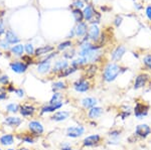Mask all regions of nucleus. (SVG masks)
Returning a JSON list of instances; mask_svg holds the SVG:
<instances>
[{
  "instance_id": "13",
  "label": "nucleus",
  "mask_w": 151,
  "mask_h": 150,
  "mask_svg": "<svg viewBox=\"0 0 151 150\" xmlns=\"http://www.w3.org/2000/svg\"><path fill=\"white\" fill-rule=\"evenodd\" d=\"M15 138L16 141H18L19 143H24L27 145H33L36 143L37 141V138L33 136L32 134H30L27 130H24V131H19V132H15Z\"/></svg>"
},
{
  "instance_id": "11",
  "label": "nucleus",
  "mask_w": 151,
  "mask_h": 150,
  "mask_svg": "<svg viewBox=\"0 0 151 150\" xmlns=\"http://www.w3.org/2000/svg\"><path fill=\"white\" fill-rule=\"evenodd\" d=\"M150 75L146 72H142L140 74H138L135 77L132 84V88L135 91H139L141 89H144L146 86L148 85V83L150 82Z\"/></svg>"
},
{
  "instance_id": "19",
  "label": "nucleus",
  "mask_w": 151,
  "mask_h": 150,
  "mask_svg": "<svg viewBox=\"0 0 151 150\" xmlns=\"http://www.w3.org/2000/svg\"><path fill=\"white\" fill-rule=\"evenodd\" d=\"M105 113V108L102 106H95L92 109L87 111L86 116L88 118V120H92V121H98Z\"/></svg>"
},
{
  "instance_id": "56",
  "label": "nucleus",
  "mask_w": 151,
  "mask_h": 150,
  "mask_svg": "<svg viewBox=\"0 0 151 150\" xmlns=\"http://www.w3.org/2000/svg\"><path fill=\"white\" fill-rule=\"evenodd\" d=\"M85 1H87V2H88V1H90V0H85Z\"/></svg>"
},
{
  "instance_id": "47",
  "label": "nucleus",
  "mask_w": 151,
  "mask_h": 150,
  "mask_svg": "<svg viewBox=\"0 0 151 150\" xmlns=\"http://www.w3.org/2000/svg\"><path fill=\"white\" fill-rule=\"evenodd\" d=\"M145 14H146V17L148 18V20L151 22V5H147L145 8Z\"/></svg>"
},
{
  "instance_id": "21",
  "label": "nucleus",
  "mask_w": 151,
  "mask_h": 150,
  "mask_svg": "<svg viewBox=\"0 0 151 150\" xmlns=\"http://www.w3.org/2000/svg\"><path fill=\"white\" fill-rule=\"evenodd\" d=\"M52 62L50 60H38L36 62V72L40 75L45 76L52 72Z\"/></svg>"
},
{
  "instance_id": "54",
  "label": "nucleus",
  "mask_w": 151,
  "mask_h": 150,
  "mask_svg": "<svg viewBox=\"0 0 151 150\" xmlns=\"http://www.w3.org/2000/svg\"><path fill=\"white\" fill-rule=\"evenodd\" d=\"M1 133H2V124L0 123V135H1Z\"/></svg>"
},
{
  "instance_id": "7",
  "label": "nucleus",
  "mask_w": 151,
  "mask_h": 150,
  "mask_svg": "<svg viewBox=\"0 0 151 150\" xmlns=\"http://www.w3.org/2000/svg\"><path fill=\"white\" fill-rule=\"evenodd\" d=\"M64 106L65 102H50V101H48L38 108V116L42 117L45 115H52L57 111L60 110Z\"/></svg>"
},
{
  "instance_id": "36",
  "label": "nucleus",
  "mask_w": 151,
  "mask_h": 150,
  "mask_svg": "<svg viewBox=\"0 0 151 150\" xmlns=\"http://www.w3.org/2000/svg\"><path fill=\"white\" fill-rule=\"evenodd\" d=\"M142 65L146 71L151 72V54H146L143 55Z\"/></svg>"
},
{
  "instance_id": "15",
  "label": "nucleus",
  "mask_w": 151,
  "mask_h": 150,
  "mask_svg": "<svg viewBox=\"0 0 151 150\" xmlns=\"http://www.w3.org/2000/svg\"><path fill=\"white\" fill-rule=\"evenodd\" d=\"M126 47L124 44H119L117 45L111 50L110 52V57H111V60L114 62H121L123 59V57L126 54Z\"/></svg>"
},
{
  "instance_id": "29",
  "label": "nucleus",
  "mask_w": 151,
  "mask_h": 150,
  "mask_svg": "<svg viewBox=\"0 0 151 150\" xmlns=\"http://www.w3.org/2000/svg\"><path fill=\"white\" fill-rule=\"evenodd\" d=\"M83 13H84V19H86L87 21L91 22L95 16L96 10H95L94 6L92 5V4H88L87 6H85L84 10H83Z\"/></svg>"
},
{
  "instance_id": "58",
  "label": "nucleus",
  "mask_w": 151,
  "mask_h": 150,
  "mask_svg": "<svg viewBox=\"0 0 151 150\" xmlns=\"http://www.w3.org/2000/svg\"><path fill=\"white\" fill-rule=\"evenodd\" d=\"M0 115H1V110H0Z\"/></svg>"
},
{
  "instance_id": "25",
  "label": "nucleus",
  "mask_w": 151,
  "mask_h": 150,
  "mask_svg": "<svg viewBox=\"0 0 151 150\" xmlns=\"http://www.w3.org/2000/svg\"><path fill=\"white\" fill-rule=\"evenodd\" d=\"M133 115V107H131L130 105H122L119 107V112H118V118L120 120H126L128 119L130 116Z\"/></svg>"
},
{
  "instance_id": "46",
  "label": "nucleus",
  "mask_w": 151,
  "mask_h": 150,
  "mask_svg": "<svg viewBox=\"0 0 151 150\" xmlns=\"http://www.w3.org/2000/svg\"><path fill=\"white\" fill-rule=\"evenodd\" d=\"M76 8H85V4H84V1L83 0H75L74 3H73Z\"/></svg>"
},
{
  "instance_id": "49",
  "label": "nucleus",
  "mask_w": 151,
  "mask_h": 150,
  "mask_svg": "<svg viewBox=\"0 0 151 150\" xmlns=\"http://www.w3.org/2000/svg\"><path fill=\"white\" fill-rule=\"evenodd\" d=\"M88 124L91 125V127H97V125H98V123H97V121L88 120Z\"/></svg>"
},
{
  "instance_id": "30",
  "label": "nucleus",
  "mask_w": 151,
  "mask_h": 150,
  "mask_svg": "<svg viewBox=\"0 0 151 150\" xmlns=\"http://www.w3.org/2000/svg\"><path fill=\"white\" fill-rule=\"evenodd\" d=\"M4 39H5L9 44H17V43H19V42H20V39H19V37L16 35V33H14L13 31L10 29H8L6 31L5 38H4Z\"/></svg>"
},
{
  "instance_id": "35",
  "label": "nucleus",
  "mask_w": 151,
  "mask_h": 150,
  "mask_svg": "<svg viewBox=\"0 0 151 150\" xmlns=\"http://www.w3.org/2000/svg\"><path fill=\"white\" fill-rule=\"evenodd\" d=\"M65 96L62 92H55L52 93V97H50V102H65Z\"/></svg>"
},
{
  "instance_id": "27",
  "label": "nucleus",
  "mask_w": 151,
  "mask_h": 150,
  "mask_svg": "<svg viewBox=\"0 0 151 150\" xmlns=\"http://www.w3.org/2000/svg\"><path fill=\"white\" fill-rule=\"evenodd\" d=\"M88 28H89V26H88V24L86 22H84V21L80 23H77L76 27L74 28L76 36H78V37H80V38L84 37L88 33Z\"/></svg>"
},
{
  "instance_id": "48",
  "label": "nucleus",
  "mask_w": 151,
  "mask_h": 150,
  "mask_svg": "<svg viewBox=\"0 0 151 150\" xmlns=\"http://www.w3.org/2000/svg\"><path fill=\"white\" fill-rule=\"evenodd\" d=\"M4 32H5V26L2 21H0V35H2Z\"/></svg>"
},
{
  "instance_id": "33",
  "label": "nucleus",
  "mask_w": 151,
  "mask_h": 150,
  "mask_svg": "<svg viewBox=\"0 0 151 150\" xmlns=\"http://www.w3.org/2000/svg\"><path fill=\"white\" fill-rule=\"evenodd\" d=\"M73 45H74V42H72V40L68 39V40H65V42L58 43V45L57 47V50L58 52H64L65 50H69V48L73 47Z\"/></svg>"
},
{
  "instance_id": "1",
  "label": "nucleus",
  "mask_w": 151,
  "mask_h": 150,
  "mask_svg": "<svg viewBox=\"0 0 151 150\" xmlns=\"http://www.w3.org/2000/svg\"><path fill=\"white\" fill-rule=\"evenodd\" d=\"M126 70H127L126 67H123L118 62H106L105 66L103 67V70H102V74H101L102 81L106 84L113 83V82H115L119 78V76L121 74L126 72Z\"/></svg>"
},
{
  "instance_id": "4",
  "label": "nucleus",
  "mask_w": 151,
  "mask_h": 150,
  "mask_svg": "<svg viewBox=\"0 0 151 150\" xmlns=\"http://www.w3.org/2000/svg\"><path fill=\"white\" fill-rule=\"evenodd\" d=\"M18 114L23 119H33L36 115H38V108L37 106L30 102L20 103V109H19Z\"/></svg>"
},
{
  "instance_id": "18",
  "label": "nucleus",
  "mask_w": 151,
  "mask_h": 150,
  "mask_svg": "<svg viewBox=\"0 0 151 150\" xmlns=\"http://www.w3.org/2000/svg\"><path fill=\"white\" fill-rule=\"evenodd\" d=\"M100 70V67L98 64H89L83 69V77L86 79L92 81L95 77L97 76Z\"/></svg>"
},
{
  "instance_id": "8",
  "label": "nucleus",
  "mask_w": 151,
  "mask_h": 150,
  "mask_svg": "<svg viewBox=\"0 0 151 150\" xmlns=\"http://www.w3.org/2000/svg\"><path fill=\"white\" fill-rule=\"evenodd\" d=\"M3 126H5L9 129H11L12 131L19 129L23 124V118H21L19 115H9L7 114L3 117L2 119V123Z\"/></svg>"
},
{
  "instance_id": "37",
  "label": "nucleus",
  "mask_w": 151,
  "mask_h": 150,
  "mask_svg": "<svg viewBox=\"0 0 151 150\" xmlns=\"http://www.w3.org/2000/svg\"><path fill=\"white\" fill-rule=\"evenodd\" d=\"M73 16H74L75 20L77 23L83 22V19H84V13L80 8H74L73 9Z\"/></svg>"
},
{
  "instance_id": "57",
  "label": "nucleus",
  "mask_w": 151,
  "mask_h": 150,
  "mask_svg": "<svg viewBox=\"0 0 151 150\" xmlns=\"http://www.w3.org/2000/svg\"><path fill=\"white\" fill-rule=\"evenodd\" d=\"M2 55V52H0V55Z\"/></svg>"
},
{
  "instance_id": "28",
  "label": "nucleus",
  "mask_w": 151,
  "mask_h": 150,
  "mask_svg": "<svg viewBox=\"0 0 151 150\" xmlns=\"http://www.w3.org/2000/svg\"><path fill=\"white\" fill-rule=\"evenodd\" d=\"M5 113L9 115H17L19 113V109H20V103L17 102H10L6 104L5 107Z\"/></svg>"
},
{
  "instance_id": "26",
  "label": "nucleus",
  "mask_w": 151,
  "mask_h": 150,
  "mask_svg": "<svg viewBox=\"0 0 151 150\" xmlns=\"http://www.w3.org/2000/svg\"><path fill=\"white\" fill-rule=\"evenodd\" d=\"M55 52V47L52 45H42V47H40L37 48H35V57H43L47 55L50 54V52Z\"/></svg>"
},
{
  "instance_id": "2",
  "label": "nucleus",
  "mask_w": 151,
  "mask_h": 150,
  "mask_svg": "<svg viewBox=\"0 0 151 150\" xmlns=\"http://www.w3.org/2000/svg\"><path fill=\"white\" fill-rule=\"evenodd\" d=\"M26 130L37 139L42 137L45 133V128L43 123L40 119H35V118L28 120L27 125H26Z\"/></svg>"
},
{
  "instance_id": "6",
  "label": "nucleus",
  "mask_w": 151,
  "mask_h": 150,
  "mask_svg": "<svg viewBox=\"0 0 151 150\" xmlns=\"http://www.w3.org/2000/svg\"><path fill=\"white\" fill-rule=\"evenodd\" d=\"M150 105L141 100H136L133 107V116L137 120H143L149 115Z\"/></svg>"
},
{
  "instance_id": "38",
  "label": "nucleus",
  "mask_w": 151,
  "mask_h": 150,
  "mask_svg": "<svg viewBox=\"0 0 151 150\" xmlns=\"http://www.w3.org/2000/svg\"><path fill=\"white\" fill-rule=\"evenodd\" d=\"M21 60H22L23 62H25L26 65L29 67V66H31V65H33L35 64V57H33V55H23L22 57H20Z\"/></svg>"
},
{
  "instance_id": "24",
  "label": "nucleus",
  "mask_w": 151,
  "mask_h": 150,
  "mask_svg": "<svg viewBox=\"0 0 151 150\" xmlns=\"http://www.w3.org/2000/svg\"><path fill=\"white\" fill-rule=\"evenodd\" d=\"M69 83L67 81H65L64 79H58V81H55L52 83V93H55V92L64 93L65 91H67L69 89Z\"/></svg>"
},
{
  "instance_id": "31",
  "label": "nucleus",
  "mask_w": 151,
  "mask_h": 150,
  "mask_svg": "<svg viewBox=\"0 0 151 150\" xmlns=\"http://www.w3.org/2000/svg\"><path fill=\"white\" fill-rule=\"evenodd\" d=\"M78 71H79V70H77L76 67H73L70 66L69 67H67L65 70H64L63 72H60V74H58L57 76H55V78L57 79H65V78H68V77L74 75L75 72Z\"/></svg>"
},
{
  "instance_id": "55",
  "label": "nucleus",
  "mask_w": 151,
  "mask_h": 150,
  "mask_svg": "<svg viewBox=\"0 0 151 150\" xmlns=\"http://www.w3.org/2000/svg\"><path fill=\"white\" fill-rule=\"evenodd\" d=\"M0 150H4V149H3V147H1V146H0Z\"/></svg>"
},
{
  "instance_id": "39",
  "label": "nucleus",
  "mask_w": 151,
  "mask_h": 150,
  "mask_svg": "<svg viewBox=\"0 0 151 150\" xmlns=\"http://www.w3.org/2000/svg\"><path fill=\"white\" fill-rule=\"evenodd\" d=\"M9 94L7 93L6 88L3 86H0V102H4V101L8 100Z\"/></svg>"
},
{
  "instance_id": "20",
  "label": "nucleus",
  "mask_w": 151,
  "mask_h": 150,
  "mask_svg": "<svg viewBox=\"0 0 151 150\" xmlns=\"http://www.w3.org/2000/svg\"><path fill=\"white\" fill-rule=\"evenodd\" d=\"M69 67H70V62L68 60H65V59L57 60H55V62L52 64V72H50V74L55 77L58 74H60V72H63L64 70H65Z\"/></svg>"
},
{
  "instance_id": "14",
  "label": "nucleus",
  "mask_w": 151,
  "mask_h": 150,
  "mask_svg": "<svg viewBox=\"0 0 151 150\" xmlns=\"http://www.w3.org/2000/svg\"><path fill=\"white\" fill-rule=\"evenodd\" d=\"M16 142L15 134L13 132H5L1 133L0 135V146L4 148L12 147Z\"/></svg>"
},
{
  "instance_id": "9",
  "label": "nucleus",
  "mask_w": 151,
  "mask_h": 150,
  "mask_svg": "<svg viewBox=\"0 0 151 150\" xmlns=\"http://www.w3.org/2000/svg\"><path fill=\"white\" fill-rule=\"evenodd\" d=\"M65 136L69 139H79L86 133V127L83 124L70 125L65 129Z\"/></svg>"
},
{
  "instance_id": "12",
  "label": "nucleus",
  "mask_w": 151,
  "mask_h": 150,
  "mask_svg": "<svg viewBox=\"0 0 151 150\" xmlns=\"http://www.w3.org/2000/svg\"><path fill=\"white\" fill-rule=\"evenodd\" d=\"M122 135H123V131L121 128H112L107 133L108 140L106 141V144L110 145V146H118L120 144Z\"/></svg>"
},
{
  "instance_id": "3",
  "label": "nucleus",
  "mask_w": 151,
  "mask_h": 150,
  "mask_svg": "<svg viewBox=\"0 0 151 150\" xmlns=\"http://www.w3.org/2000/svg\"><path fill=\"white\" fill-rule=\"evenodd\" d=\"M104 137L99 133H93V134L87 135L83 138L81 142L82 148H95L99 147L104 143Z\"/></svg>"
},
{
  "instance_id": "45",
  "label": "nucleus",
  "mask_w": 151,
  "mask_h": 150,
  "mask_svg": "<svg viewBox=\"0 0 151 150\" xmlns=\"http://www.w3.org/2000/svg\"><path fill=\"white\" fill-rule=\"evenodd\" d=\"M6 88V91H7V93L10 95V94H14V91H15V89H16V87H15V85H14L13 83H11L8 85V86H6L5 87Z\"/></svg>"
},
{
  "instance_id": "23",
  "label": "nucleus",
  "mask_w": 151,
  "mask_h": 150,
  "mask_svg": "<svg viewBox=\"0 0 151 150\" xmlns=\"http://www.w3.org/2000/svg\"><path fill=\"white\" fill-rule=\"evenodd\" d=\"M88 36H89V39L91 42L97 43L101 36V30L100 27L98 26V24H91V26H89L88 28Z\"/></svg>"
},
{
  "instance_id": "16",
  "label": "nucleus",
  "mask_w": 151,
  "mask_h": 150,
  "mask_svg": "<svg viewBox=\"0 0 151 150\" xmlns=\"http://www.w3.org/2000/svg\"><path fill=\"white\" fill-rule=\"evenodd\" d=\"M79 103L83 110L88 111L93 107H95V106H98L99 100H98V98H96V97H94V96H86V97H84V98H82L81 100L79 101Z\"/></svg>"
},
{
  "instance_id": "42",
  "label": "nucleus",
  "mask_w": 151,
  "mask_h": 150,
  "mask_svg": "<svg viewBox=\"0 0 151 150\" xmlns=\"http://www.w3.org/2000/svg\"><path fill=\"white\" fill-rule=\"evenodd\" d=\"M14 95L17 97L18 99H21V100H23V99L26 97L25 91H24V89L21 88V87H19V88L15 89V91H14Z\"/></svg>"
},
{
  "instance_id": "34",
  "label": "nucleus",
  "mask_w": 151,
  "mask_h": 150,
  "mask_svg": "<svg viewBox=\"0 0 151 150\" xmlns=\"http://www.w3.org/2000/svg\"><path fill=\"white\" fill-rule=\"evenodd\" d=\"M78 55L77 50L74 47H70L69 50H65V52H63V57L68 60H73L74 59H76V55Z\"/></svg>"
},
{
  "instance_id": "10",
  "label": "nucleus",
  "mask_w": 151,
  "mask_h": 150,
  "mask_svg": "<svg viewBox=\"0 0 151 150\" xmlns=\"http://www.w3.org/2000/svg\"><path fill=\"white\" fill-rule=\"evenodd\" d=\"M133 135L138 140H146L151 136V126L147 123H139L134 128Z\"/></svg>"
},
{
  "instance_id": "17",
  "label": "nucleus",
  "mask_w": 151,
  "mask_h": 150,
  "mask_svg": "<svg viewBox=\"0 0 151 150\" xmlns=\"http://www.w3.org/2000/svg\"><path fill=\"white\" fill-rule=\"evenodd\" d=\"M70 117V112L69 110H58L50 116V120L55 123H64L69 120Z\"/></svg>"
},
{
  "instance_id": "40",
  "label": "nucleus",
  "mask_w": 151,
  "mask_h": 150,
  "mask_svg": "<svg viewBox=\"0 0 151 150\" xmlns=\"http://www.w3.org/2000/svg\"><path fill=\"white\" fill-rule=\"evenodd\" d=\"M10 83H11V81H10V79H9L8 75H5V74L0 75V86L6 87Z\"/></svg>"
},
{
  "instance_id": "5",
  "label": "nucleus",
  "mask_w": 151,
  "mask_h": 150,
  "mask_svg": "<svg viewBox=\"0 0 151 150\" xmlns=\"http://www.w3.org/2000/svg\"><path fill=\"white\" fill-rule=\"evenodd\" d=\"M72 88L78 94H86L89 93L93 88V82L86 79L85 77H80L76 81L73 82Z\"/></svg>"
},
{
  "instance_id": "52",
  "label": "nucleus",
  "mask_w": 151,
  "mask_h": 150,
  "mask_svg": "<svg viewBox=\"0 0 151 150\" xmlns=\"http://www.w3.org/2000/svg\"><path fill=\"white\" fill-rule=\"evenodd\" d=\"M74 36H76V33H75V29H73V30L69 33V35H68V38H73Z\"/></svg>"
},
{
  "instance_id": "50",
  "label": "nucleus",
  "mask_w": 151,
  "mask_h": 150,
  "mask_svg": "<svg viewBox=\"0 0 151 150\" xmlns=\"http://www.w3.org/2000/svg\"><path fill=\"white\" fill-rule=\"evenodd\" d=\"M16 150H35L32 148H29V147H26V146H22V145H20V146H18Z\"/></svg>"
},
{
  "instance_id": "32",
  "label": "nucleus",
  "mask_w": 151,
  "mask_h": 150,
  "mask_svg": "<svg viewBox=\"0 0 151 150\" xmlns=\"http://www.w3.org/2000/svg\"><path fill=\"white\" fill-rule=\"evenodd\" d=\"M10 52L12 55H16V57H22L24 55V45L21 43L14 44L13 47H10Z\"/></svg>"
},
{
  "instance_id": "44",
  "label": "nucleus",
  "mask_w": 151,
  "mask_h": 150,
  "mask_svg": "<svg viewBox=\"0 0 151 150\" xmlns=\"http://www.w3.org/2000/svg\"><path fill=\"white\" fill-rule=\"evenodd\" d=\"M0 48H2L4 50H10V44L5 39H0Z\"/></svg>"
},
{
  "instance_id": "51",
  "label": "nucleus",
  "mask_w": 151,
  "mask_h": 150,
  "mask_svg": "<svg viewBox=\"0 0 151 150\" xmlns=\"http://www.w3.org/2000/svg\"><path fill=\"white\" fill-rule=\"evenodd\" d=\"M60 150H78L74 148L73 146H69V147H60Z\"/></svg>"
},
{
  "instance_id": "22",
  "label": "nucleus",
  "mask_w": 151,
  "mask_h": 150,
  "mask_svg": "<svg viewBox=\"0 0 151 150\" xmlns=\"http://www.w3.org/2000/svg\"><path fill=\"white\" fill-rule=\"evenodd\" d=\"M9 67H10V70L13 72L21 75L27 71L29 67L25 62H23L22 60H13V62H11L10 64H9Z\"/></svg>"
},
{
  "instance_id": "43",
  "label": "nucleus",
  "mask_w": 151,
  "mask_h": 150,
  "mask_svg": "<svg viewBox=\"0 0 151 150\" xmlns=\"http://www.w3.org/2000/svg\"><path fill=\"white\" fill-rule=\"evenodd\" d=\"M123 22V17L121 15H116V17L115 19H114V21H113V24L116 26V27H119V26L122 24Z\"/></svg>"
},
{
  "instance_id": "41",
  "label": "nucleus",
  "mask_w": 151,
  "mask_h": 150,
  "mask_svg": "<svg viewBox=\"0 0 151 150\" xmlns=\"http://www.w3.org/2000/svg\"><path fill=\"white\" fill-rule=\"evenodd\" d=\"M35 48L31 43H26V44H24V52H26V55H33V57H35Z\"/></svg>"
},
{
  "instance_id": "53",
  "label": "nucleus",
  "mask_w": 151,
  "mask_h": 150,
  "mask_svg": "<svg viewBox=\"0 0 151 150\" xmlns=\"http://www.w3.org/2000/svg\"><path fill=\"white\" fill-rule=\"evenodd\" d=\"M6 150H16V148L12 146V147H8V148H6Z\"/></svg>"
}]
</instances>
